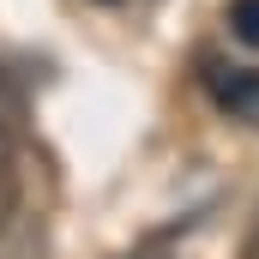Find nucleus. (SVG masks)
Returning a JSON list of instances; mask_svg holds the SVG:
<instances>
[{
  "mask_svg": "<svg viewBox=\"0 0 259 259\" xmlns=\"http://www.w3.org/2000/svg\"><path fill=\"white\" fill-rule=\"evenodd\" d=\"M205 84H211V103H217L223 115L259 127V66H211Z\"/></svg>",
  "mask_w": 259,
  "mask_h": 259,
  "instance_id": "obj_1",
  "label": "nucleus"
},
{
  "mask_svg": "<svg viewBox=\"0 0 259 259\" xmlns=\"http://www.w3.org/2000/svg\"><path fill=\"white\" fill-rule=\"evenodd\" d=\"M229 36L235 42H247V49H259V0H229Z\"/></svg>",
  "mask_w": 259,
  "mask_h": 259,
  "instance_id": "obj_2",
  "label": "nucleus"
},
{
  "mask_svg": "<svg viewBox=\"0 0 259 259\" xmlns=\"http://www.w3.org/2000/svg\"><path fill=\"white\" fill-rule=\"evenodd\" d=\"M6 157H12V127H6V115H0V169H6Z\"/></svg>",
  "mask_w": 259,
  "mask_h": 259,
  "instance_id": "obj_3",
  "label": "nucleus"
}]
</instances>
